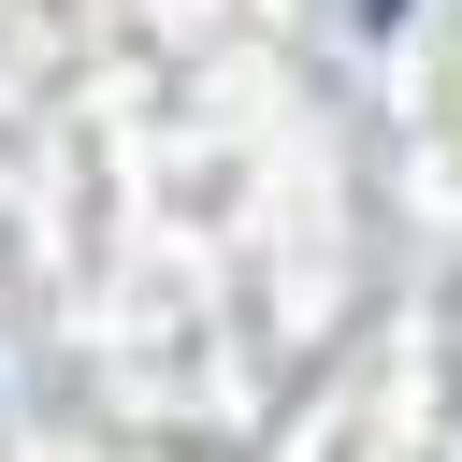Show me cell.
I'll return each instance as SVG.
<instances>
[{"mask_svg":"<svg viewBox=\"0 0 462 462\" xmlns=\"http://www.w3.org/2000/svg\"><path fill=\"white\" fill-rule=\"evenodd\" d=\"M361 14H404V0H361Z\"/></svg>","mask_w":462,"mask_h":462,"instance_id":"obj_1","label":"cell"}]
</instances>
